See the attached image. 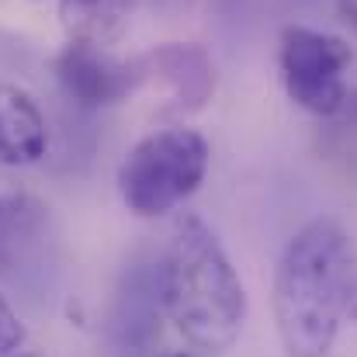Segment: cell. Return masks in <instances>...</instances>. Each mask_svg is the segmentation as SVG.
<instances>
[{
    "instance_id": "6da1fadb",
    "label": "cell",
    "mask_w": 357,
    "mask_h": 357,
    "mask_svg": "<svg viewBox=\"0 0 357 357\" xmlns=\"http://www.w3.org/2000/svg\"><path fill=\"white\" fill-rule=\"evenodd\" d=\"M357 284V243L333 215H316L281 246L274 323L288 357H326Z\"/></svg>"
},
{
    "instance_id": "7a4b0ae2",
    "label": "cell",
    "mask_w": 357,
    "mask_h": 357,
    "mask_svg": "<svg viewBox=\"0 0 357 357\" xmlns=\"http://www.w3.org/2000/svg\"><path fill=\"white\" fill-rule=\"evenodd\" d=\"M160 295L174 330L202 354H226L246 326L250 298L243 278L202 215L184 212L174 222L160 271Z\"/></svg>"
},
{
    "instance_id": "3957f363",
    "label": "cell",
    "mask_w": 357,
    "mask_h": 357,
    "mask_svg": "<svg viewBox=\"0 0 357 357\" xmlns=\"http://www.w3.org/2000/svg\"><path fill=\"white\" fill-rule=\"evenodd\" d=\"M212 146L198 128L170 125L142 135L119 163L121 205L135 219H160L181 208L208 177Z\"/></svg>"
},
{
    "instance_id": "277c9868",
    "label": "cell",
    "mask_w": 357,
    "mask_h": 357,
    "mask_svg": "<svg viewBox=\"0 0 357 357\" xmlns=\"http://www.w3.org/2000/svg\"><path fill=\"white\" fill-rule=\"evenodd\" d=\"M354 49L347 38L309 28L284 24L278 35V77L288 101L316 119H333L347 105V70Z\"/></svg>"
},
{
    "instance_id": "5b68a950",
    "label": "cell",
    "mask_w": 357,
    "mask_h": 357,
    "mask_svg": "<svg viewBox=\"0 0 357 357\" xmlns=\"http://www.w3.org/2000/svg\"><path fill=\"white\" fill-rule=\"evenodd\" d=\"M56 80L66 91V98L87 112L121 105L125 98H132L139 91L132 59L125 63L119 56H112L108 45L73 42V38L56 56Z\"/></svg>"
},
{
    "instance_id": "8992f818",
    "label": "cell",
    "mask_w": 357,
    "mask_h": 357,
    "mask_svg": "<svg viewBox=\"0 0 357 357\" xmlns=\"http://www.w3.org/2000/svg\"><path fill=\"white\" fill-rule=\"evenodd\" d=\"M139 87H160L174 101V112L195 115L215 94V63L198 42H163L132 59Z\"/></svg>"
},
{
    "instance_id": "52a82bcc",
    "label": "cell",
    "mask_w": 357,
    "mask_h": 357,
    "mask_svg": "<svg viewBox=\"0 0 357 357\" xmlns=\"http://www.w3.org/2000/svg\"><path fill=\"white\" fill-rule=\"evenodd\" d=\"M45 153H49L45 112L24 87L0 84V167H35Z\"/></svg>"
},
{
    "instance_id": "ba28073f",
    "label": "cell",
    "mask_w": 357,
    "mask_h": 357,
    "mask_svg": "<svg viewBox=\"0 0 357 357\" xmlns=\"http://www.w3.org/2000/svg\"><path fill=\"white\" fill-rule=\"evenodd\" d=\"M135 0H59V24L73 42L108 45L119 42L132 21Z\"/></svg>"
},
{
    "instance_id": "9c48e42d",
    "label": "cell",
    "mask_w": 357,
    "mask_h": 357,
    "mask_svg": "<svg viewBox=\"0 0 357 357\" xmlns=\"http://www.w3.org/2000/svg\"><path fill=\"white\" fill-rule=\"evenodd\" d=\"M28 340V326L24 319L17 316V309L7 302V295L0 291V357L17 354Z\"/></svg>"
},
{
    "instance_id": "30bf717a",
    "label": "cell",
    "mask_w": 357,
    "mask_h": 357,
    "mask_svg": "<svg viewBox=\"0 0 357 357\" xmlns=\"http://www.w3.org/2000/svg\"><path fill=\"white\" fill-rule=\"evenodd\" d=\"M347 316L354 319V326H357V284H354V291H351V302H347Z\"/></svg>"
},
{
    "instance_id": "8fae6325",
    "label": "cell",
    "mask_w": 357,
    "mask_h": 357,
    "mask_svg": "<svg viewBox=\"0 0 357 357\" xmlns=\"http://www.w3.org/2000/svg\"><path fill=\"white\" fill-rule=\"evenodd\" d=\"M10 357H42V354H10Z\"/></svg>"
},
{
    "instance_id": "7c38bea8",
    "label": "cell",
    "mask_w": 357,
    "mask_h": 357,
    "mask_svg": "<svg viewBox=\"0 0 357 357\" xmlns=\"http://www.w3.org/2000/svg\"><path fill=\"white\" fill-rule=\"evenodd\" d=\"M167 357H195V354H167Z\"/></svg>"
}]
</instances>
